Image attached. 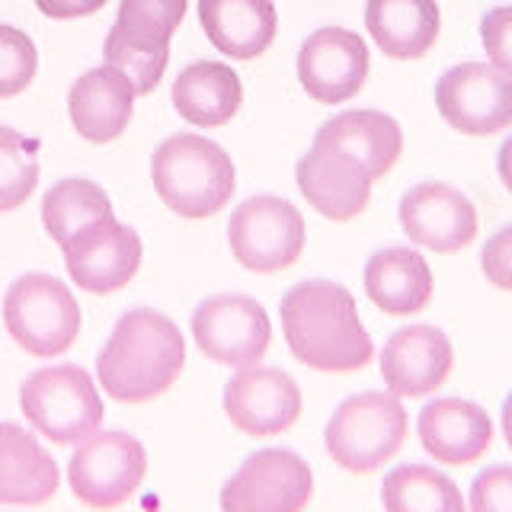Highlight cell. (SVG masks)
Returning a JSON list of instances; mask_svg holds the SVG:
<instances>
[{
    "instance_id": "6da1fadb",
    "label": "cell",
    "mask_w": 512,
    "mask_h": 512,
    "mask_svg": "<svg viewBox=\"0 0 512 512\" xmlns=\"http://www.w3.org/2000/svg\"><path fill=\"white\" fill-rule=\"evenodd\" d=\"M279 317L292 356L314 372L349 375L375 356L372 336L359 320L356 298L336 282L308 279L288 288Z\"/></svg>"
},
{
    "instance_id": "8d00e7d4",
    "label": "cell",
    "mask_w": 512,
    "mask_h": 512,
    "mask_svg": "<svg viewBox=\"0 0 512 512\" xmlns=\"http://www.w3.org/2000/svg\"><path fill=\"white\" fill-rule=\"evenodd\" d=\"M503 436H506V445L512 452V394L506 397V404H503Z\"/></svg>"
},
{
    "instance_id": "cb8c5ba5",
    "label": "cell",
    "mask_w": 512,
    "mask_h": 512,
    "mask_svg": "<svg viewBox=\"0 0 512 512\" xmlns=\"http://www.w3.org/2000/svg\"><path fill=\"white\" fill-rule=\"evenodd\" d=\"M170 100L183 122L196 128H221L244 103V84L231 64L196 61L176 74Z\"/></svg>"
},
{
    "instance_id": "ba28073f",
    "label": "cell",
    "mask_w": 512,
    "mask_h": 512,
    "mask_svg": "<svg viewBox=\"0 0 512 512\" xmlns=\"http://www.w3.org/2000/svg\"><path fill=\"white\" fill-rule=\"evenodd\" d=\"M304 215L298 205L279 196H250L228 221V247L234 260L250 272H279L292 266L304 250Z\"/></svg>"
},
{
    "instance_id": "4316f807",
    "label": "cell",
    "mask_w": 512,
    "mask_h": 512,
    "mask_svg": "<svg viewBox=\"0 0 512 512\" xmlns=\"http://www.w3.org/2000/svg\"><path fill=\"white\" fill-rule=\"evenodd\" d=\"M388 512H461L464 496L452 477L429 464H400L381 484Z\"/></svg>"
},
{
    "instance_id": "d4e9b609",
    "label": "cell",
    "mask_w": 512,
    "mask_h": 512,
    "mask_svg": "<svg viewBox=\"0 0 512 512\" xmlns=\"http://www.w3.org/2000/svg\"><path fill=\"white\" fill-rule=\"evenodd\" d=\"M368 36L394 61L423 58L442 32V10L436 0H368Z\"/></svg>"
},
{
    "instance_id": "7c38bea8",
    "label": "cell",
    "mask_w": 512,
    "mask_h": 512,
    "mask_svg": "<svg viewBox=\"0 0 512 512\" xmlns=\"http://www.w3.org/2000/svg\"><path fill=\"white\" fill-rule=\"evenodd\" d=\"M224 413L237 432L253 439H269L292 429L301 416V388L298 381L272 365L237 368L224 384Z\"/></svg>"
},
{
    "instance_id": "5b68a950",
    "label": "cell",
    "mask_w": 512,
    "mask_h": 512,
    "mask_svg": "<svg viewBox=\"0 0 512 512\" xmlns=\"http://www.w3.org/2000/svg\"><path fill=\"white\" fill-rule=\"evenodd\" d=\"M20 410L42 439L77 445L103 426L100 384L80 365H48L20 384Z\"/></svg>"
},
{
    "instance_id": "603a6c76",
    "label": "cell",
    "mask_w": 512,
    "mask_h": 512,
    "mask_svg": "<svg viewBox=\"0 0 512 512\" xmlns=\"http://www.w3.org/2000/svg\"><path fill=\"white\" fill-rule=\"evenodd\" d=\"M432 292H436V282H432V269L420 250L388 247L372 253V260L365 263V295L384 314H420L429 308Z\"/></svg>"
},
{
    "instance_id": "f1b7e54d",
    "label": "cell",
    "mask_w": 512,
    "mask_h": 512,
    "mask_svg": "<svg viewBox=\"0 0 512 512\" xmlns=\"http://www.w3.org/2000/svg\"><path fill=\"white\" fill-rule=\"evenodd\" d=\"M39 186V144L0 125V212H16Z\"/></svg>"
},
{
    "instance_id": "d6a6232c",
    "label": "cell",
    "mask_w": 512,
    "mask_h": 512,
    "mask_svg": "<svg viewBox=\"0 0 512 512\" xmlns=\"http://www.w3.org/2000/svg\"><path fill=\"white\" fill-rule=\"evenodd\" d=\"M480 45L493 68L512 77V7H493L480 20Z\"/></svg>"
},
{
    "instance_id": "d590c367",
    "label": "cell",
    "mask_w": 512,
    "mask_h": 512,
    "mask_svg": "<svg viewBox=\"0 0 512 512\" xmlns=\"http://www.w3.org/2000/svg\"><path fill=\"white\" fill-rule=\"evenodd\" d=\"M496 170H500V180H503V186L512 192V135L503 141L500 154H496Z\"/></svg>"
},
{
    "instance_id": "5bb4252c",
    "label": "cell",
    "mask_w": 512,
    "mask_h": 512,
    "mask_svg": "<svg viewBox=\"0 0 512 512\" xmlns=\"http://www.w3.org/2000/svg\"><path fill=\"white\" fill-rule=\"evenodd\" d=\"M368 45L359 32L324 26L304 39L298 52V84L314 103H346L368 80Z\"/></svg>"
},
{
    "instance_id": "9a60e30c",
    "label": "cell",
    "mask_w": 512,
    "mask_h": 512,
    "mask_svg": "<svg viewBox=\"0 0 512 512\" xmlns=\"http://www.w3.org/2000/svg\"><path fill=\"white\" fill-rule=\"evenodd\" d=\"M404 234L416 247L455 253L477 237V208L461 189L448 183H416L397 205Z\"/></svg>"
},
{
    "instance_id": "484cf974",
    "label": "cell",
    "mask_w": 512,
    "mask_h": 512,
    "mask_svg": "<svg viewBox=\"0 0 512 512\" xmlns=\"http://www.w3.org/2000/svg\"><path fill=\"white\" fill-rule=\"evenodd\" d=\"M112 215L116 212H112L109 192L100 183L87 180V176L58 180L42 196V224L58 247H64L74 234L90 228V224L112 218Z\"/></svg>"
},
{
    "instance_id": "9c48e42d",
    "label": "cell",
    "mask_w": 512,
    "mask_h": 512,
    "mask_svg": "<svg viewBox=\"0 0 512 512\" xmlns=\"http://www.w3.org/2000/svg\"><path fill=\"white\" fill-rule=\"evenodd\" d=\"M314 496V471L292 448L250 455L221 487L224 512H298Z\"/></svg>"
},
{
    "instance_id": "52a82bcc",
    "label": "cell",
    "mask_w": 512,
    "mask_h": 512,
    "mask_svg": "<svg viewBox=\"0 0 512 512\" xmlns=\"http://www.w3.org/2000/svg\"><path fill=\"white\" fill-rule=\"evenodd\" d=\"M148 474V452L138 436L122 429H96L77 442L68 461V487L84 506L116 509L138 493Z\"/></svg>"
},
{
    "instance_id": "d6986e66",
    "label": "cell",
    "mask_w": 512,
    "mask_h": 512,
    "mask_svg": "<svg viewBox=\"0 0 512 512\" xmlns=\"http://www.w3.org/2000/svg\"><path fill=\"white\" fill-rule=\"evenodd\" d=\"M416 432L429 458L439 464H474L493 445V423L474 400L439 397L420 410Z\"/></svg>"
},
{
    "instance_id": "f546056e",
    "label": "cell",
    "mask_w": 512,
    "mask_h": 512,
    "mask_svg": "<svg viewBox=\"0 0 512 512\" xmlns=\"http://www.w3.org/2000/svg\"><path fill=\"white\" fill-rule=\"evenodd\" d=\"M39 71L36 42L26 29L0 23V100L20 96Z\"/></svg>"
},
{
    "instance_id": "3957f363",
    "label": "cell",
    "mask_w": 512,
    "mask_h": 512,
    "mask_svg": "<svg viewBox=\"0 0 512 512\" xmlns=\"http://www.w3.org/2000/svg\"><path fill=\"white\" fill-rule=\"evenodd\" d=\"M151 180L173 215L199 221L218 215L237 189L231 154L212 138L183 132L167 138L151 157Z\"/></svg>"
},
{
    "instance_id": "8fae6325",
    "label": "cell",
    "mask_w": 512,
    "mask_h": 512,
    "mask_svg": "<svg viewBox=\"0 0 512 512\" xmlns=\"http://www.w3.org/2000/svg\"><path fill=\"white\" fill-rule=\"evenodd\" d=\"M192 340L205 359L228 368H247L266 356L272 324L256 298L215 295L192 311Z\"/></svg>"
},
{
    "instance_id": "7a4b0ae2",
    "label": "cell",
    "mask_w": 512,
    "mask_h": 512,
    "mask_svg": "<svg viewBox=\"0 0 512 512\" xmlns=\"http://www.w3.org/2000/svg\"><path fill=\"white\" fill-rule=\"evenodd\" d=\"M186 368L176 320L154 308L125 311L96 359V384L119 404H148L167 394Z\"/></svg>"
},
{
    "instance_id": "1f68e13d",
    "label": "cell",
    "mask_w": 512,
    "mask_h": 512,
    "mask_svg": "<svg viewBox=\"0 0 512 512\" xmlns=\"http://www.w3.org/2000/svg\"><path fill=\"white\" fill-rule=\"evenodd\" d=\"M468 506L474 512H512V464H493L471 484Z\"/></svg>"
},
{
    "instance_id": "2e32d148",
    "label": "cell",
    "mask_w": 512,
    "mask_h": 512,
    "mask_svg": "<svg viewBox=\"0 0 512 512\" xmlns=\"http://www.w3.org/2000/svg\"><path fill=\"white\" fill-rule=\"evenodd\" d=\"M381 378L384 388L397 397H426L436 394L455 368V349L445 330L432 324L400 327L388 336L381 349Z\"/></svg>"
},
{
    "instance_id": "e0dca14e",
    "label": "cell",
    "mask_w": 512,
    "mask_h": 512,
    "mask_svg": "<svg viewBox=\"0 0 512 512\" xmlns=\"http://www.w3.org/2000/svg\"><path fill=\"white\" fill-rule=\"evenodd\" d=\"M295 183L317 215L352 221L365 212L375 180L352 157L314 141L311 151L295 164Z\"/></svg>"
},
{
    "instance_id": "8992f818",
    "label": "cell",
    "mask_w": 512,
    "mask_h": 512,
    "mask_svg": "<svg viewBox=\"0 0 512 512\" xmlns=\"http://www.w3.org/2000/svg\"><path fill=\"white\" fill-rule=\"evenodd\" d=\"M4 324L29 356L58 359L77 343L84 317L68 282L52 272H26L4 295Z\"/></svg>"
},
{
    "instance_id": "30bf717a",
    "label": "cell",
    "mask_w": 512,
    "mask_h": 512,
    "mask_svg": "<svg viewBox=\"0 0 512 512\" xmlns=\"http://www.w3.org/2000/svg\"><path fill=\"white\" fill-rule=\"evenodd\" d=\"M439 116L461 135H496L512 125V77L490 61H464L436 80Z\"/></svg>"
},
{
    "instance_id": "e575fe53",
    "label": "cell",
    "mask_w": 512,
    "mask_h": 512,
    "mask_svg": "<svg viewBox=\"0 0 512 512\" xmlns=\"http://www.w3.org/2000/svg\"><path fill=\"white\" fill-rule=\"evenodd\" d=\"M36 7L48 20H80L106 7V0H36Z\"/></svg>"
},
{
    "instance_id": "7402d4cb",
    "label": "cell",
    "mask_w": 512,
    "mask_h": 512,
    "mask_svg": "<svg viewBox=\"0 0 512 512\" xmlns=\"http://www.w3.org/2000/svg\"><path fill=\"white\" fill-rule=\"evenodd\" d=\"M199 23L221 55L250 61L276 39L279 13L272 0H199Z\"/></svg>"
},
{
    "instance_id": "4dcf8cb0",
    "label": "cell",
    "mask_w": 512,
    "mask_h": 512,
    "mask_svg": "<svg viewBox=\"0 0 512 512\" xmlns=\"http://www.w3.org/2000/svg\"><path fill=\"white\" fill-rule=\"evenodd\" d=\"M103 58L132 77V84L138 87V96H148V93H154V87L160 84V77L167 71L170 48H151V45H135V42L116 39V36H106Z\"/></svg>"
},
{
    "instance_id": "83f0119b",
    "label": "cell",
    "mask_w": 512,
    "mask_h": 512,
    "mask_svg": "<svg viewBox=\"0 0 512 512\" xmlns=\"http://www.w3.org/2000/svg\"><path fill=\"white\" fill-rule=\"evenodd\" d=\"M186 10L189 0H122L109 36L135 45L170 48L173 32L186 20Z\"/></svg>"
},
{
    "instance_id": "277c9868",
    "label": "cell",
    "mask_w": 512,
    "mask_h": 512,
    "mask_svg": "<svg viewBox=\"0 0 512 512\" xmlns=\"http://www.w3.org/2000/svg\"><path fill=\"white\" fill-rule=\"evenodd\" d=\"M410 416L391 391H362L333 410L324 429L327 455L349 474H372L407 442Z\"/></svg>"
},
{
    "instance_id": "4fadbf2b",
    "label": "cell",
    "mask_w": 512,
    "mask_h": 512,
    "mask_svg": "<svg viewBox=\"0 0 512 512\" xmlns=\"http://www.w3.org/2000/svg\"><path fill=\"white\" fill-rule=\"evenodd\" d=\"M61 253L77 288H84L90 295H112L138 276L144 247L138 231L112 215L74 234L61 247Z\"/></svg>"
},
{
    "instance_id": "44dd1931",
    "label": "cell",
    "mask_w": 512,
    "mask_h": 512,
    "mask_svg": "<svg viewBox=\"0 0 512 512\" xmlns=\"http://www.w3.org/2000/svg\"><path fill=\"white\" fill-rule=\"evenodd\" d=\"M314 141L352 157L372 180H381L404 151V132H400L397 119L378 109L336 112L317 128Z\"/></svg>"
},
{
    "instance_id": "ffe728a7",
    "label": "cell",
    "mask_w": 512,
    "mask_h": 512,
    "mask_svg": "<svg viewBox=\"0 0 512 512\" xmlns=\"http://www.w3.org/2000/svg\"><path fill=\"white\" fill-rule=\"evenodd\" d=\"M61 471L36 429L0 423V503L42 506L58 493Z\"/></svg>"
},
{
    "instance_id": "836d02e7",
    "label": "cell",
    "mask_w": 512,
    "mask_h": 512,
    "mask_svg": "<svg viewBox=\"0 0 512 512\" xmlns=\"http://www.w3.org/2000/svg\"><path fill=\"white\" fill-rule=\"evenodd\" d=\"M480 269H484L487 282L512 292V224L487 240L484 253H480Z\"/></svg>"
},
{
    "instance_id": "ac0fdd59",
    "label": "cell",
    "mask_w": 512,
    "mask_h": 512,
    "mask_svg": "<svg viewBox=\"0 0 512 512\" xmlns=\"http://www.w3.org/2000/svg\"><path fill=\"white\" fill-rule=\"evenodd\" d=\"M138 87L122 68L103 61L80 74L68 90V116L77 135L90 144L116 141L135 116Z\"/></svg>"
}]
</instances>
